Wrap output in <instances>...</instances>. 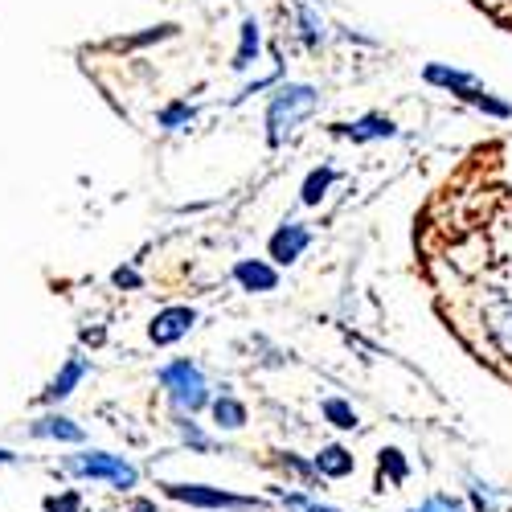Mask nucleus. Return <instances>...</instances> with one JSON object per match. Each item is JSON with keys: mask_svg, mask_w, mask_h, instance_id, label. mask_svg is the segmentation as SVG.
Here are the masks:
<instances>
[{"mask_svg": "<svg viewBox=\"0 0 512 512\" xmlns=\"http://www.w3.org/2000/svg\"><path fill=\"white\" fill-rule=\"evenodd\" d=\"M58 472L66 480H78V484H107L111 492H123V496H132L140 488V480H144V472L132 459L115 455V451H103V447H78V451L62 455Z\"/></svg>", "mask_w": 512, "mask_h": 512, "instance_id": "f257e3e1", "label": "nucleus"}, {"mask_svg": "<svg viewBox=\"0 0 512 512\" xmlns=\"http://www.w3.org/2000/svg\"><path fill=\"white\" fill-rule=\"evenodd\" d=\"M156 386L164 390L168 418H197L209 410V398H213V381L201 369V361H193V357L164 361L156 369Z\"/></svg>", "mask_w": 512, "mask_h": 512, "instance_id": "f03ea898", "label": "nucleus"}, {"mask_svg": "<svg viewBox=\"0 0 512 512\" xmlns=\"http://www.w3.org/2000/svg\"><path fill=\"white\" fill-rule=\"evenodd\" d=\"M320 87H312V82H279L271 103H267V144L271 148H283L300 127L320 111Z\"/></svg>", "mask_w": 512, "mask_h": 512, "instance_id": "7ed1b4c3", "label": "nucleus"}, {"mask_svg": "<svg viewBox=\"0 0 512 512\" xmlns=\"http://www.w3.org/2000/svg\"><path fill=\"white\" fill-rule=\"evenodd\" d=\"M422 82H431V87L455 95L459 103L484 111L488 119H512V103L500 99L488 82H480L472 70H459V66H447V62H426L422 66Z\"/></svg>", "mask_w": 512, "mask_h": 512, "instance_id": "20e7f679", "label": "nucleus"}, {"mask_svg": "<svg viewBox=\"0 0 512 512\" xmlns=\"http://www.w3.org/2000/svg\"><path fill=\"white\" fill-rule=\"evenodd\" d=\"M160 488H164L168 500L197 508V512H279L267 496H246V492H230V488H218V484H177V480H168Z\"/></svg>", "mask_w": 512, "mask_h": 512, "instance_id": "39448f33", "label": "nucleus"}, {"mask_svg": "<svg viewBox=\"0 0 512 512\" xmlns=\"http://www.w3.org/2000/svg\"><path fill=\"white\" fill-rule=\"evenodd\" d=\"M197 324H201V312H197L193 304H168V308H160V312L148 320V345L173 349V345H181V340H185Z\"/></svg>", "mask_w": 512, "mask_h": 512, "instance_id": "423d86ee", "label": "nucleus"}, {"mask_svg": "<svg viewBox=\"0 0 512 512\" xmlns=\"http://www.w3.org/2000/svg\"><path fill=\"white\" fill-rule=\"evenodd\" d=\"M308 246H312V226L287 218V222H279L275 234L267 238V263H271V267H295V263H300L304 254H308Z\"/></svg>", "mask_w": 512, "mask_h": 512, "instance_id": "0eeeda50", "label": "nucleus"}, {"mask_svg": "<svg viewBox=\"0 0 512 512\" xmlns=\"http://www.w3.org/2000/svg\"><path fill=\"white\" fill-rule=\"evenodd\" d=\"M91 373H95L91 357L82 353V349H74V353H70V357L58 365V373L50 377V386L41 390V398H37V402H41V406H50V410H58L66 398H74V390H78V386H82V381H87Z\"/></svg>", "mask_w": 512, "mask_h": 512, "instance_id": "6e6552de", "label": "nucleus"}, {"mask_svg": "<svg viewBox=\"0 0 512 512\" xmlns=\"http://www.w3.org/2000/svg\"><path fill=\"white\" fill-rule=\"evenodd\" d=\"M312 467H316V476H320V484H345V480H353L357 476V451L349 447V443H340V439H328V443H320L312 455Z\"/></svg>", "mask_w": 512, "mask_h": 512, "instance_id": "1a4fd4ad", "label": "nucleus"}, {"mask_svg": "<svg viewBox=\"0 0 512 512\" xmlns=\"http://www.w3.org/2000/svg\"><path fill=\"white\" fill-rule=\"evenodd\" d=\"M291 37L308 54H320L328 46V21L316 0H291Z\"/></svg>", "mask_w": 512, "mask_h": 512, "instance_id": "9d476101", "label": "nucleus"}, {"mask_svg": "<svg viewBox=\"0 0 512 512\" xmlns=\"http://www.w3.org/2000/svg\"><path fill=\"white\" fill-rule=\"evenodd\" d=\"M209 422L218 435H238L250 426V406L234 394L230 381H222V386H213V398H209Z\"/></svg>", "mask_w": 512, "mask_h": 512, "instance_id": "9b49d317", "label": "nucleus"}, {"mask_svg": "<svg viewBox=\"0 0 512 512\" xmlns=\"http://www.w3.org/2000/svg\"><path fill=\"white\" fill-rule=\"evenodd\" d=\"M271 467L283 476L279 484H287V488H300V492H312V496L324 492V484H320V476H316V467H312V459H308L304 451H295V447H275V451H271Z\"/></svg>", "mask_w": 512, "mask_h": 512, "instance_id": "f8f14e48", "label": "nucleus"}, {"mask_svg": "<svg viewBox=\"0 0 512 512\" xmlns=\"http://www.w3.org/2000/svg\"><path fill=\"white\" fill-rule=\"evenodd\" d=\"M332 136L349 140V144H381V140H398V123L381 111H365L357 119L345 123H332Z\"/></svg>", "mask_w": 512, "mask_h": 512, "instance_id": "ddd939ff", "label": "nucleus"}, {"mask_svg": "<svg viewBox=\"0 0 512 512\" xmlns=\"http://www.w3.org/2000/svg\"><path fill=\"white\" fill-rule=\"evenodd\" d=\"M25 431H29V439H46V443H70V447H82V443H87V426L74 422V418L62 414V410H50V414L33 418Z\"/></svg>", "mask_w": 512, "mask_h": 512, "instance_id": "4468645a", "label": "nucleus"}, {"mask_svg": "<svg viewBox=\"0 0 512 512\" xmlns=\"http://www.w3.org/2000/svg\"><path fill=\"white\" fill-rule=\"evenodd\" d=\"M230 279L238 283V291H246V295H271V291H279V267H271L267 259H238L234 267H230Z\"/></svg>", "mask_w": 512, "mask_h": 512, "instance_id": "2eb2a0df", "label": "nucleus"}, {"mask_svg": "<svg viewBox=\"0 0 512 512\" xmlns=\"http://www.w3.org/2000/svg\"><path fill=\"white\" fill-rule=\"evenodd\" d=\"M410 476H414V463L398 443L377 447V492H398L410 484Z\"/></svg>", "mask_w": 512, "mask_h": 512, "instance_id": "dca6fc26", "label": "nucleus"}, {"mask_svg": "<svg viewBox=\"0 0 512 512\" xmlns=\"http://www.w3.org/2000/svg\"><path fill=\"white\" fill-rule=\"evenodd\" d=\"M168 426L177 431V443H181V451H189V455H226V443L213 435V431H205V422H197V418H168Z\"/></svg>", "mask_w": 512, "mask_h": 512, "instance_id": "f3484780", "label": "nucleus"}, {"mask_svg": "<svg viewBox=\"0 0 512 512\" xmlns=\"http://www.w3.org/2000/svg\"><path fill=\"white\" fill-rule=\"evenodd\" d=\"M320 418H324L328 431H336V435H361L365 431L361 410L349 398H340V394H324L320 398Z\"/></svg>", "mask_w": 512, "mask_h": 512, "instance_id": "a211bd4d", "label": "nucleus"}, {"mask_svg": "<svg viewBox=\"0 0 512 512\" xmlns=\"http://www.w3.org/2000/svg\"><path fill=\"white\" fill-rule=\"evenodd\" d=\"M267 500L279 508V512H349V508H340V504H328L312 492H300V488H287V484H271L267 488Z\"/></svg>", "mask_w": 512, "mask_h": 512, "instance_id": "6ab92c4d", "label": "nucleus"}, {"mask_svg": "<svg viewBox=\"0 0 512 512\" xmlns=\"http://www.w3.org/2000/svg\"><path fill=\"white\" fill-rule=\"evenodd\" d=\"M463 504H467V512H504V492L492 484V480H484L480 472H463Z\"/></svg>", "mask_w": 512, "mask_h": 512, "instance_id": "aec40b11", "label": "nucleus"}, {"mask_svg": "<svg viewBox=\"0 0 512 512\" xmlns=\"http://www.w3.org/2000/svg\"><path fill=\"white\" fill-rule=\"evenodd\" d=\"M259 58H263V25H259V17H254V13H246L242 25H238V50H234L230 70L234 74H246Z\"/></svg>", "mask_w": 512, "mask_h": 512, "instance_id": "412c9836", "label": "nucleus"}, {"mask_svg": "<svg viewBox=\"0 0 512 512\" xmlns=\"http://www.w3.org/2000/svg\"><path fill=\"white\" fill-rule=\"evenodd\" d=\"M197 115L201 111L189 99H173V103H164L156 111V132L160 136H185V132H193V127H197Z\"/></svg>", "mask_w": 512, "mask_h": 512, "instance_id": "4be33fe9", "label": "nucleus"}, {"mask_svg": "<svg viewBox=\"0 0 512 512\" xmlns=\"http://www.w3.org/2000/svg\"><path fill=\"white\" fill-rule=\"evenodd\" d=\"M484 324H488V336H492V345H496V353L512 361V300H504V304L488 308Z\"/></svg>", "mask_w": 512, "mask_h": 512, "instance_id": "5701e85b", "label": "nucleus"}, {"mask_svg": "<svg viewBox=\"0 0 512 512\" xmlns=\"http://www.w3.org/2000/svg\"><path fill=\"white\" fill-rule=\"evenodd\" d=\"M336 181H340V168H336V164H320V168H312V173L304 177V185H300V201H304L308 209H316V205L332 193Z\"/></svg>", "mask_w": 512, "mask_h": 512, "instance_id": "b1692460", "label": "nucleus"}, {"mask_svg": "<svg viewBox=\"0 0 512 512\" xmlns=\"http://www.w3.org/2000/svg\"><path fill=\"white\" fill-rule=\"evenodd\" d=\"M402 512H467V504H463L459 492H451V488H435V492H426L422 500L406 504Z\"/></svg>", "mask_w": 512, "mask_h": 512, "instance_id": "393cba45", "label": "nucleus"}, {"mask_svg": "<svg viewBox=\"0 0 512 512\" xmlns=\"http://www.w3.org/2000/svg\"><path fill=\"white\" fill-rule=\"evenodd\" d=\"M41 508H46V512H87V508H82L78 488H66L58 496H46V500H41Z\"/></svg>", "mask_w": 512, "mask_h": 512, "instance_id": "a878e982", "label": "nucleus"}, {"mask_svg": "<svg viewBox=\"0 0 512 512\" xmlns=\"http://www.w3.org/2000/svg\"><path fill=\"white\" fill-rule=\"evenodd\" d=\"M111 283H115L119 291H140V287H144V275L136 271V263H123V267L111 271Z\"/></svg>", "mask_w": 512, "mask_h": 512, "instance_id": "bb28decb", "label": "nucleus"}, {"mask_svg": "<svg viewBox=\"0 0 512 512\" xmlns=\"http://www.w3.org/2000/svg\"><path fill=\"white\" fill-rule=\"evenodd\" d=\"M177 33V25H152L148 33H140V37H127V41H115V46H148V41H164V37H173Z\"/></svg>", "mask_w": 512, "mask_h": 512, "instance_id": "cd10ccee", "label": "nucleus"}, {"mask_svg": "<svg viewBox=\"0 0 512 512\" xmlns=\"http://www.w3.org/2000/svg\"><path fill=\"white\" fill-rule=\"evenodd\" d=\"M103 340H107V328H103V324H82V328H78V345L99 349Z\"/></svg>", "mask_w": 512, "mask_h": 512, "instance_id": "c85d7f7f", "label": "nucleus"}, {"mask_svg": "<svg viewBox=\"0 0 512 512\" xmlns=\"http://www.w3.org/2000/svg\"><path fill=\"white\" fill-rule=\"evenodd\" d=\"M127 512H160V508H156V500H144V496H136L132 504H127Z\"/></svg>", "mask_w": 512, "mask_h": 512, "instance_id": "c756f323", "label": "nucleus"}, {"mask_svg": "<svg viewBox=\"0 0 512 512\" xmlns=\"http://www.w3.org/2000/svg\"><path fill=\"white\" fill-rule=\"evenodd\" d=\"M17 459H21V455H13V451H9V447H0V467H13V463H17Z\"/></svg>", "mask_w": 512, "mask_h": 512, "instance_id": "7c9ffc66", "label": "nucleus"}, {"mask_svg": "<svg viewBox=\"0 0 512 512\" xmlns=\"http://www.w3.org/2000/svg\"><path fill=\"white\" fill-rule=\"evenodd\" d=\"M87 512H91V508H87Z\"/></svg>", "mask_w": 512, "mask_h": 512, "instance_id": "2f4dec72", "label": "nucleus"}]
</instances>
